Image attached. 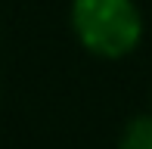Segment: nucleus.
Masks as SVG:
<instances>
[{
  "mask_svg": "<svg viewBox=\"0 0 152 149\" xmlns=\"http://www.w3.org/2000/svg\"><path fill=\"white\" fill-rule=\"evenodd\" d=\"M68 25L78 44L96 59L130 56L146 31L137 0H72Z\"/></svg>",
  "mask_w": 152,
  "mask_h": 149,
  "instance_id": "f257e3e1",
  "label": "nucleus"
},
{
  "mask_svg": "<svg viewBox=\"0 0 152 149\" xmlns=\"http://www.w3.org/2000/svg\"><path fill=\"white\" fill-rule=\"evenodd\" d=\"M118 149H152V112L134 115L124 124L118 137Z\"/></svg>",
  "mask_w": 152,
  "mask_h": 149,
  "instance_id": "f03ea898",
  "label": "nucleus"
}]
</instances>
